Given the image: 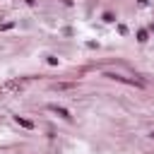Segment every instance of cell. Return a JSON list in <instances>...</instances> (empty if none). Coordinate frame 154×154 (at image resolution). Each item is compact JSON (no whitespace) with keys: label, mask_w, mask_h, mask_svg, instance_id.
<instances>
[{"label":"cell","mask_w":154,"mask_h":154,"mask_svg":"<svg viewBox=\"0 0 154 154\" xmlns=\"http://www.w3.org/2000/svg\"><path fill=\"white\" fill-rule=\"evenodd\" d=\"M17 123H19V125H24V128H34V123H31V120H24V118H19V116H17Z\"/></svg>","instance_id":"obj_2"},{"label":"cell","mask_w":154,"mask_h":154,"mask_svg":"<svg viewBox=\"0 0 154 154\" xmlns=\"http://www.w3.org/2000/svg\"><path fill=\"white\" fill-rule=\"evenodd\" d=\"M51 108H53V111H55V113H58V116H63V118H65V120H70V113H67V111H65V108H58V106H51Z\"/></svg>","instance_id":"obj_1"}]
</instances>
